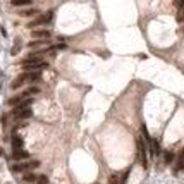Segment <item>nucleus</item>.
<instances>
[{
	"label": "nucleus",
	"instance_id": "obj_22",
	"mask_svg": "<svg viewBox=\"0 0 184 184\" xmlns=\"http://www.w3.org/2000/svg\"><path fill=\"white\" fill-rule=\"evenodd\" d=\"M2 155H4V150H2V148H0V157H2Z\"/></svg>",
	"mask_w": 184,
	"mask_h": 184
},
{
	"label": "nucleus",
	"instance_id": "obj_6",
	"mask_svg": "<svg viewBox=\"0 0 184 184\" xmlns=\"http://www.w3.org/2000/svg\"><path fill=\"white\" fill-rule=\"evenodd\" d=\"M24 83H28V72H24V74H21L19 78H16V79L12 81V84H10V88H12V90H17V88L22 86Z\"/></svg>",
	"mask_w": 184,
	"mask_h": 184
},
{
	"label": "nucleus",
	"instance_id": "obj_5",
	"mask_svg": "<svg viewBox=\"0 0 184 184\" xmlns=\"http://www.w3.org/2000/svg\"><path fill=\"white\" fill-rule=\"evenodd\" d=\"M31 36L36 38V40H48V38H50V31H47V29H34V31H31Z\"/></svg>",
	"mask_w": 184,
	"mask_h": 184
},
{
	"label": "nucleus",
	"instance_id": "obj_9",
	"mask_svg": "<svg viewBox=\"0 0 184 184\" xmlns=\"http://www.w3.org/2000/svg\"><path fill=\"white\" fill-rule=\"evenodd\" d=\"M12 148L14 150H17V148H22V138L21 136H12Z\"/></svg>",
	"mask_w": 184,
	"mask_h": 184
},
{
	"label": "nucleus",
	"instance_id": "obj_10",
	"mask_svg": "<svg viewBox=\"0 0 184 184\" xmlns=\"http://www.w3.org/2000/svg\"><path fill=\"white\" fill-rule=\"evenodd\" d=\"M45 45H48L47 40H34V41H31L28 47H29V48H36V47H45Z\"/></svg>",
	"mask_w": 184,
	"mask_h": 184
},
{
	"label": "nucleus",
	"instance_id": "obj_3",
	"mask_svg": "<svg viewBox=\"0 0 184 184\" xmlns=\"http://www.w3.org/2000/svg\"><path fill=\"white\" fill-rule=\"evenodd\" d=\"M12 115L16 119H29L31 115H33V110H31L29 107H16Z\"/></svg>",
	"mask_w": 184,
	"mask_h": 184
},
{
	"label": "nucleus",
	"instance_id": "obj_17",
	"mask_svg": "<svg viewBox=\"0 0 184 184\" xmlns=\"http://www.w3.org/2000/svg\"><path fill=\"white\" fill-rule=\"evenodd\" d=\"M36 181H38L36 184H48V177H47V175H40Z\"/></svg>",
	"mask_w": 184,
	"mask_h": 184
},
{
	"label": "nucleus",
	"instance_id": "obj_15",
	"mask_svg": "<svg viewBox=\"0 0 184 184\" xmlns=\"http://www.w3.org/2000/svg\"><path fill=\"white\" fill-rule=\"evenodd\" d=\"M36 179H38V177H36L34 174H31V172H29V174H26V175H24V181H26V183H34Z\"/></svg>",
	"mask_w": 184,
	"mask_h": 184
},
{
	"label": "nucleus",
	"instance_id": "obj_13",
	"mask_svg": "<svg viewBox=\"0 0 184 184\" xmlns=\"http://www.w3.org/2000/svg\"><path fill=\"white\" fill-rule=\"evenodd\" d=\"M34 14H38V9H26V10H21V16H34Z\"/></svg>",
	"mask_w": 184,
	"mask_h": 184
},
{
	"label": "nucleus",
	"instance_id": "obj_20",
	"mask_svg": "<svg viewBox=\"0 0 184 184\" xmlns=\"http://www.w3.org/2000/svg\"><path fill=\"white\" fill-rule=\"evenodd\" d=\"M127 175H129V170H126V174L122 175V179H121V184H126V183H127Z\"/></svg>",
	"mask_w": 184,
	"mask_h": 184
},
{
	"label": "nucleus",
	"instance_id": "obj_7",
	"mask_svg": "<svg viewBox=\"0 0 184 184\" xmlns=\"http://www.w3.org/2000/svg\"><path fill=\"white\" fill-rule=\"evenodd\" d=\"M184 170V148L181 150V153L177 155V160H175V169L174 172H181Z\"/></svg>",
	"mask_w": 184,
	"mask_h": 184
},
{
	"label": "nucleus",
	"instance_id": "obj_21",
	"mask_svg": "<svg viewBox=\"0 0 184 184\" xmlns=\"http://www.w3.org/2000/svg\"><path fill=\"white\" fill-rule=\"evenodd\" d=\"M175 5H177V9H184V0H177Z\"/></svg>",
	"mask_w": 184,
	"mask_h": 184
},
{
	"label": "nucleus",
	"instance_id": "obj_12",
	"mask_svg": "<svg viewBox=\"0 0 184 184\" xmlns=\"http://www.w3.org/2000/svg\"><path fill=\"white\" fill-rule=\"evenodd\" d=\"M172 160H174V153H172V152H165L164 153V162L169 165V164H172Z\"/></svg>",
	"mask_w": 184,
	"mask_h": 184
},
{
	"label": "nucleus",
	"instance_id": "obj_2",
	"mask_svg": "<svg viewBox=\"0 0 184 184\" xmlns=\"http://www.w3.org/2000/svg\"><path fill=\"white\" fill-rule=\"evenodd\" d=\"M52 16H53V12L52 10H48L47 14H41L40 17H36L34 21H31V22H28V28H36V26H41V24H47V22H50L52 21Z\"/></svg>",
	"mask_w": 184,
	"mask_h": 184
},
{
	"label": "nucleus",
	"instance_id": "obj_1",
	"mask_svg": "<svg viewBox=\"0 0 184 184\" xmlns=\"http://www.w3.org/2000/svg\"><path fill=\"white\" fill-rule=\"evenodd\" d=\"M21 65L24 71H43L48 67V62L41 60V59H26V60H22Z\"/></svg>",
	"mask_w": 184,
	"mask_h": 184
},
{
	"label": "nucleus",
	"instance_id": "obj_18",
	"mask_svg": "<svg viewBox=\"0 0 184 184\" xmlns=\"http://www.w3.org/2000/svg\"><path fill=\"white\" fill-rule=\"evenodd\" d=\"M119 183V177H117V174L110 175V179H109V184H117Z\"/></svg>",
	"mask_w": 184,
	"mask_h": 184
},
{
	"label": "nucleus",
	"instance_id": "obj_16",
	"mask_svg": "<svg viewBox=\"0 0 184 184\" xmlns=\"http://www.w3.org/2000/svg\"><path fill=\"white\" fill-rule=\"evenodd\" d=\"M24 165H26V169H34V167L40 165V162L38 160H31V162H28V164H24Z\"/></svg>",
	"mask_w": 184,
	"mask_h": 184
},
{
	"label": "nucleus",
	"instance_id": "obj_11",
	"mask_svg": "<svg viewBox=\"0 0 184 184\" xmlns=\"http://www.w3.org/2000/svg\"><path fill=\"white\" fill-rule=\"evenodd\" d=\"M14 7H22V5H29V4H33V0H12L10 2Z\"/></svg>",
	"mask_w": 184,
	"mask_h": 184
},
{
	"label": "nucleus",
	"instance_id": "obj_4",
	"mask_svg": "<svg viewBox=\"0 0 184 184\" xmlns=\"http://www.w3.org/2000/svg\"><path fill=\"white\" fill-rule=\"evenodd\" d=\"M138 153H139V160H141V165L144 169L148 167V158H146V148H144V141L143 138H138Z\"/></svg>",
	"mask_w": 184,
	"mask_h": 184
},
{
	"label": "nucleus",
	"instance_id": "obj_14",
	"mask_svg": "<svg viewBox=\"0 0 184 184\" xmlns=\"http://www.w3.org/2000/svg\"><path fill=\"white\" fill-rule=\"evenodd\" d=\"M38 91H40L38 88H28L26 91L22 93V96H29V95H36V93H38Z\"/></svg>",
	"mask_w": 184,
	"mask_h": 184
},
{
	"label": "nucleus",
	"instance_id": "obj_19",
	"mask_svg": "<svg viewBox=\"0 0 184 184\" xmlns=\"http://www.w3.org/2000/svg\"><path fill=\"white\" fill-rule=\"evenodd\" d=\"M19 48H21V45H19V40H17V43H16V47H12V50H10V53H12V55H16V53L19 52Z\"/></svg>",
	"mask_w": 184,
	"mask_h": 184
},
{
	"label": "nucleus",
	"instance_id": "obj_8",
	"mask_svg": "<svg viewBox=\"0 0 184 184\" xmlns=\"http://www.w3.org/2000/svg\"><path fill=\"white\" fill-rule=\"evenodd\" d=\"M28 157H29V153L24 152V150H21V148H17V150L12 152V158H14V160H24V158H28Z\"/></svg>",
	"mask_w": 184,
	"mask_h": 184
}]
</instances>
